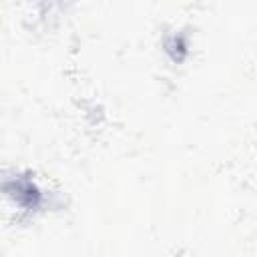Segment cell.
I'll list each match as a JSON object with an SVG mask.
<instances>
[{
  "label": "cell",
  "mask_w": 257,
  "mask_h": 257,
  "mask_svg": "<svg viewBox=\"0 0 257 257\" xmlns=\"http://www.w3.org/2000/svg\"><path fill=\"white\" fill-rule=\"evenodd\" d=\"M2 191L4 195H8L14 203H18L24 209H36L42 203V193L36 187L34 181L26 179V177H10L2 181Z\"/></svg>",
  "instance_id": "6da1fadb"
},
{
  "label": "cell",
  "mask_w": 257,
  "mask_h": 257,
  "mask_svg": "<svg viewBox=\"0 0 257 257\" xmlns=\"http://www.w3.org/2000/svg\"><path fill=\"white\" fill-rule=\"evenodd\" d=\"M165 50H167V54H169L175 62H181V60L187 56V52H189L187 38H185L183 34H173V36L165 42Z\"/></svg>",
  "instance_id": "7a4b0ae2"
}]
</instances>
